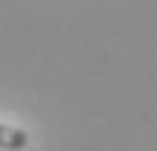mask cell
<instances>
[{
    "instance_id": "cell-1",
    "label": "cell",
    "mask_w": 157,
    "mask_h": 151,
    "mask_svg": "<svg viewBox=\"0 0 157 151\" xmlns=\"http://www.w3.org/2000/svg\"><path fill=\"white\" fill-rule=\"evenodd\" d=\"M29 145V134L15 125H0V148L3 151H23Z\"/></svg>"
}]
</instances>
